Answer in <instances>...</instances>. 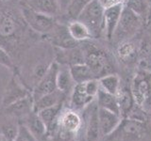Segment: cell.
<instances>
[{
    "instance_id": "7a4b0ae2",
    "label": "cell",
    "mask_w": 151,
    "mask_h": 141,
    "mask_svg": "<svg viewBox=\"0 0 151 141\" xmlns=\"http://www.w3.org/2000/svg\"><path fill=\"white\" fill-rule=\"evenodd\" d=\"M22 14L29 27L38 33L48 34L56 26L54 17L38 12L26 3L22 7Z\"/></svg>"
},
{
    "instance_id": "e575fe53",
    "label": "cell",
    "mask_w": 151,
    "mask_h": 141,
    "mask_svg": "<svg viewBox=\"0 0 151 141\" xmlns=\"http://www.w3.org/2000/svg\"><path fill=\"white\" fill-rule=\"evenodd\" d=\"M0 141H7L6 139H5V137H4V136H3L1 134H0Z\"/></svg>"
},
{
    "instance_id": "52a82bcc",
    "label": "cell",
    "mask_w": 151,
    "mask_h": 141,
    "mask_svg": "<svg viewBox=\"0 0 151 141\" xmlns=\"http://www.w3.org/2000/svg\"><path fill=\"white\" fill-rule=\"evenodd\" d=\"M56 126L59 128L61 137H63L64 135H75L81 126V119L75 110L60 112L57 120Z\"/></svg>"
},
{
    "instance_id": "836d02e7",
    "label": "cell",
    "mask_w": 151,
    "mask_h": 141,
    "mask_svg": "<svg viewBox=\"0 0 151 141\" xmlns=\"http://www.w3.org/2000/svg\"><path fill=\"white\" fill-rule=\"evenodd\" d=\"M148 19H149V24L151 23V6L149 8V14H148Z\"/></svg>"
},
{
    "instance_id": "5bb4252c",
    "label": "cell",
    "mask_w": 151,
    "mask_h": 141,
    "mask_svg": "<svg viewBox=\"0 0 151 141\" xmlns=\"http://www.w3.org/2000/svg\"><path fill=\"white\" fill-rule=\"evenodd\" d=\"M34 11L54 17L60 11L58 0H27L25 2Z\"/></svg>"
},
{
    "instance_id": "4dcf8cb0",
    "label": "cell",
    "mask_w": 151,
    "mask_h": 141,
    "mask_svg": "<svg viewBox=\"0 0 151 141\" xmlns=\"http://www.w3.org/2000/svg\"><path fill=\"white\" fill-rule=\"evenodd\" d=\"M48 66L45 64H39L34 68V70H33V72H32V78L34 80L35 85L42 78V76H44L45 73H46L47 69H48Z\"/></svg>"
},
{
    "instance_id": "44dd1931",
    "label": "cell",
    "mask_w": 151,
    "mask_h": 141,
    "mask_svg": "<svg viewBox=\"0 0 151 141\" xmlns=\"http://www.w3.org/2000/svg\"><path fill=\"white\" fill-rule=\"evenodd\" d=\"M73 83L75 82L71 75L70 68L67 66H60L57 74V89L66 93L72 88Z\"/></svg>"
},
{
    "instance_id": "277c9868",
    "label": "cell",
    "mask_w": 151,
    "mask_h": 141,
    "mask_svg": "<svg viewBox=\"0 0 151 141\" xmlns=\"http://www.w3.org/2000/svg\"><path fill=\"white\" fill-rule=\"evenodd\" d=\"M91 45H89L86 50H83L85 64H87L88 67L91 69L96 78L105 76L111 70L110 62L103 52Z\"/></svg>"
},
{
    "instance_id": "7c38bea8",
    "label": "cell",
    "mask_w": 151,
    "mask_h": 141,
    "mask_svg": "<svg viewBox=\"0 0 151 141\" xmlns=\"http://www.w3.org/2000/svg\"><path fill=\"white\" fill-rule=\"evenodd\" d=\"M23 123L27 126V128L38 141H45L46 137L48 136L47 127L44 123V121L40 119L37 113L31 112L29 115L25 118V122Z\"/></svg>"
},
{
    "instance_id": "1f68e13d",
    "label": "cell",
    "mask_w": 151,
    "mask_h": 141,
    "mask_svg": "<svg viewBox=\"0 0 151 141\" xmlns=\"http://www.w3.org/2000/svg\"><path fill=\"white\" fill-rule=\"evenodd\" d=\"M0 64L9 69L14 68V64L12 62L11 56H9L8 52L1 46H0Z\"/></svg>"
},
{
    "instance_id": "8d00e7d4",
    "label": "cell",
    "mask_w": 151,
    "mask_h": 141,
    "mask_svg": "<svg viewBox=\"0 0 151 141\" xmlns=\"http://www.w3.org/2000/svg\"><path fill=\"white\" fill-rule=\"evenodd\" d=\"M3 15H4V14L2 13V11H0V20H1V19H2Z\"/></svg>"
},
{
    "instance_id": "4316f807",
    "label": "cell",
    "mask_w": 151,
    "mask_h": 141,
    "mask_svg": "<svg viewBox=\"0 0 151 141\" xmlns=\"http://www.w3.org/2000/svg\"><path fill=\"white\" fill-rule=\"evenodd\" d=\"M136 48L131 42H125L118 48V55L124 61H130L136 58Z\"/></svg>"
},
{
    "instance_id": "f546056e",
    "label": "cell",
    "mask_w": 151,
    "mask_h": 141,
    "mask_svg": "<svg viewBox=\"0 0 151 141\" xmlns=\"http://www.w3.org/2000/svg\"><path fill=\"white\" fill-rule=\"evenodd\" d=\"M127 7L129 8L131 11H133L142 18L146 12V4L145 0H129Z\"/></svg>"
},
{
    "instance_id": "2e32d148",
    "label": "cell",
    "mask_w": 151,
    "mask_h": 141,
    "mask_svg": "<svg viewBox=\"0 0 151 141\" xmlns=\"http://www.w3.org/2000/svg\"><path fill=\"white\" fill-rule=\"evenodd\" d=\"M151 93V88L146 76H137L132 88V95L138 105H143Z\"/></svg>"
},
{
    "instance_id": "d590c367",
    "label": "cell",
    "mask_w": 151,
    "mask_h": 141,
    "mask_svg": "<svg viewBox=\"0 0 151 141\" xmlns=\"http://www.w3.org/2000/svg\"><path fill=\"white\" fill-rule=\"evenodd\" d=\"M147 31L150 33V34H151V23L149 24V25H148V26H147Z\"/></svg>"
},
{
    "instance_id": "ba28073f",
    "label": "cell",
    "mask_w": 151,
    "mask_h": 141,
    "mask_svg": "<svg viewBox=\"0 0 151 141\" xmlns=\"http://www.w3.org/2000/svg\"><path fill=\"white\" fill-rule=\"evenodd\" d=\"M122 3H116L104 9V33L108 40H111L114 35L116 27L120 20L123 11Z\"/></svg>"
},
{
    "instance_id": "f1b7e54d",
    "label": "cell",
    "mask_w": 151,
    "mask_h": 141,
    "mask_svg": "<svg viewBox=\"0 0 151 141\" xmlns=\"http://www.w3.org/2000/svg\"><path fill=\"white\" fill-rule=\"evenodd\" d=\"M13 141H38L36 137L32 135V133L27 128L26 124L23 122H19L18 132L16 135V137Z\"/></svg>"
},
{
    "instance_id": "9a60e30c",
    "label": "cell",
    "mask_w": 151,
    "mask_h": 141,
    "mask_svg": "<svg viewBox=\"0 0 151 141\" xmlns=\"http://www.w3.org/2000/svg\"><path fill=\"white\" fill-rule=\"evenodd\" d=\"M63 97L64 93L59 90V89H56V90L48 94H45V95L40 97L36 101L33 102V112L37 113L45 109V108L58 105V103L63 101Z\"/></svg>"
},
{
    "instance_id": "ac0fdd59",
    "label": "cell",
    "mask_w": 151,
    "mask_h": 141,
    "mask_svg": "<svg viewBox=\"0 0 151 141\" xmlns=\"http://www.w3.org/2000/svg\"><path fill=\"white\" fill-rule=\"evenodd\" d=\"M97 105L98 107L105 108L107 110H110L115 114L120 115V107L118 105V103L116 100L115 95L109 93L99 87V89L97 91Z\"/></svg>"
},
{
    "instance_id": "74e56055",
    "label": "cell",
    "mask_w": 151,
    "mask_h": 141,
    "mask_svg": "<svg viewBox=\"0 0 151 141\" xmlns=\"http://www.w3.org/2000/svg\"><path fill=\"white\" fill-rule=\"evenodd\" d=\"M148 98H151V94H150V95L148 96Z\"/></svg>"
},
{
    "instance_id": "83f0119b",
    "label": "cell",
    "mask_w": 151,
    "mask_h": 141,
    "mask_svg": "<svg viewBox=\"0 0 151 141\" xmlns=\"http://www.w3.org/2000/svg\"><path fill=\"white\" fill-rule=\"evenodd\" d=\"M92 0H72L70 2L67 8V12L71 18H74L75 20L78 18L80 11L84 9L87 4H89Z\"/></svg>"
},
{
    "instance_id": "4fadbf2b",
    "label": "cell",
    "mask_w": 151,
    "mask_h": 141,
    "mask_svg": "<svg viewBox=\"0 0 151 141\" xmlns=\"http://www.w3.org/2000/svg\"><path fill=\"white\" fill-rule=\"evenodd\" d=\"M93 100V97L90 96L85 89L84 83L76 84L72 94H71L70 105L73 110L82 109L84 106L89 105Z\"/></svg>"
},
{
    "instance_id": "ab89813d",
    "label": "cell",
    "mask_w": 151,
    "mask_h": 141,
    "mask_svg": "<svg viewBox=\"0 0 151 141\" xmlns=\"http://www.w3.org/2000/svg\"><path fill=\"white\" fill-rule=\"evenodd\" d=\"M26 1H27V0H26Z\"/></svg>"
},
{
    "instance_id": "5b68a950",
    "label": "cell",
    "mask_w": 151,
    "mask_h": 141,
    "mask_svg": "<svg viewBox=\"0 0 151 141\" xmlns=\"http://www.w3.org/2000/svg\"><path fill=\"white\" fill-rule=\"evenodd\" d=\"M59 67L60 64L57 61L49 64L46 73L40 81L35 85L34 89L31 91L33 102L57 89V74H58Z\"/></svg>"
},
{
    "instance_id": "8992f818",
    "label": "cell",
    "mask_w": 151,
    "mask_h": 141,
    "mask_svg": "<svg viewBox=\"0 0 151 141\" xmlns=\"http://www.w3.org/2000/svg\"><path fill=\"white\" fill-rule=\"evenodd\" d=\"M29 95H31V91L28 90V88L18 78L17 74L14 73L5 88L2 98V107H7Z\"/></svg>"
},
{
    "instance_id": "e0dca14e",
    "label": "cell",
    "mask_w": 151,
    "mask_h": 141,
    "mask_svg": "<svg viewBox=\"0 0 151 141\" xmlns=\"http://www.w3.org/2000/svg\"><path fill=\"white\" fill-rule=\"evenodd\" d=\"M63 105V102H61L54 106L47 107L39 112H37L38 116L40 117V119L44 121V123L46 125L47 133L48 134L54 129V127L57 123V120H58V118L61 112Z\"/></svg>"
},
{
    "instance_id": "d4e9b609",
    "label": "cell",
    "mask_w": 151,
    "mask_h": 141,
    "mask_svg": "<svg viewBox=\"0 0 151 141\" xmlns=\"http://www.w3.org/2000/svg\"><path fill=\"white\" fill-rule=\"evenodd\" d=\"M115 97L118 105L120 107V112L126 113L130 110L132 105V96L129 91L126 90V89H123V90L118 89L117 93L115 94Z\"/></svg>"
},
{
    "instance_id": "8fae6325",
    "label": "cell",
    "mask_w": 151,
    "mask_h": 141,
    "mask_svg": "<svg viewBox=\"0 0 151 141\" xmlns=\"http://www.w3.org/2000/svg\"><path fill=\"white\" fill-rule=\"evenodd\" d=\"M6 115L12 118H23L25 119L31 112H33V98L29 95L26 98L19 100L12 105L4 108Z\"/></svg>"
},
{
    "instance_id": "f35d334b",
    "label": "cell",
    "mask_w": 151,
    "mask_h": 141,
    "mask_svg": "<svg viewBox=\"0 0 151 141\" xmlns=\"http://www.w3.org/2000/svg\"><path fill=\"white\" fill-rule=\"evenodd\" d=\"M3 1H6V0H3Z\"/></svg>"
},
{
    "instance_id": "6da1fadb",
    "label": "cell",
    "mask_w": 151,
    "mask_h": 141,
    "mask_svg": "<svg viewBox=\"0 0 151 141\" xmlns=\"http://www.w3.org/2000/svg\"><path fill=\"white\" fill-rule=\"evenodd\" d=\"M104 9L105 8L99 0H92L77 18V20L86 26L92 37H98L104 32Z\"/></svg>"
},
{
    "instance_id": "484cf974",
    "label": "cell",
    "mask_w": 151,
    "mask_h": 141,
    "mask_svg": "<svg viewBox=\"0 0 151 141\" xmlns=\"http://www.w3.org/2000/svg\"><path fill=\"white\" fill-rule=\"evenodd\" d=\"M18 126L19 123H15V122H13L12 120L5 121L4 123L1 124L0 134L4 136L7 141H13L14 138L16 137L18 132Z\"/></svg>"
},
{
    "instance_id": "30bf717a",
    "label": "cell",
    "mask_w": 151,
    "mask_h": 141,
    "mask_svg": "<svg viewBox=\"0 0 151 141\" xmlns=\"http://www.w3.org/2000/svg\"><path fill=\"white\" fill-rule=\"evenodd\" d=\"M120 115L115 114L105 108L98 107V121L99 132L102 135H107L112 133L120 124Z\"/></svg>"
},
{
    "instance_id": "ffe728a7",
    "label": "cell",
    "mask_w": 151,
    "mask_h": 141,
    "mask_svg": "<svg viewBox=\"0 0 151 141\" xmlns=\"http://www.w3.org/2000/svg\"><path fill=\"white\" fill-rule=\"evenodd\" d=\"M67 28H68V31L70 33L71 37L78 42L87 41L92 37L91 33H90L86 26L83 25L81 22H79L77 19L72 22H70L67 26Z\"/></svg>"
},
{
    "instance_id": "603a6c76",
    "label": "cell",
    "mask_w": 151,
    "mask_h": 141,
    "mask_svg": "<svg viewBox=\"0 0 151 141\" xmlns=\"http://www.w3.org/2000/svg\"><path fill=\"white\" fill-rule=\"evenodd\" d=\"M99 134V121H98V105H94L91 109L89 118V124L87 129V137L89 141L97 138Z\"/></svg>"
},
{
    "instance_id": "d6a6232c",
    "label": "cell",
    "mask_w": 151,
    "mask_h": 141,
    "mask_svg": "<svg viewBox=\"0 0 151 141\" xmlns=\"http://www.w3.org/2000/svg\"><path fill=\"white\" fill-rule=\"evenodd\" d=\"M100 3L102 4V6L104 8H107L109 6H111L113 4H116V3H119L118 0H99Z\"/></svg>"
},
{
    "instance_id": "d6986e66",
    "label": "cell",
    "mask_w": 151,
    "mask_h": 141,
    "mask_svg": "<svg viewBox=\"0 0 151 141\" xmlns=\"http://www.w3.org/2000/svg\"><path fill=\"white\" fill-rule=\"evenodd\" d=\"M70 73L72 75V78L76 84H80L90 81L92 79H96V76L93 73V72L88 67L87 64H75L69 66Z\"/></svg>"
},
{
    "instance_id": "cb8c5ba5",
    "label": "cell",
    "mask_w": 151,
    "mask_h": 141,
    "mask_svg": "<svg viewBox=\"0 0 151 141\" xmlns=\"http://www.w3.org/2000/svg\"><path fill=\"white\" fill-rule=\"evenodd\" d=\"M16 32V23L9 15H3L0 20V37L9 38Z\"/></svg>"
},
{
    "instance_id": "3957f363",
    "label": "cell",
    "mask_w": 151,
    "mask_h": 141,
    "mask_svg": "<svg viewBox=\"0 0 151 141\" xmlns=\"http://www.w3.org/2000/svg\"><path fill=\"white\" fill-rule=\"evenodd\" d=\"M141 24L142 17L127 6L124 7L113 38L126 39V38L134 35L136 31L140 28Z\"/></svg>"
},
{
    "instance_id": "7402d4cb",
    "label": "cell",
    "mask_w": 151,
    "mask_h": 141,
    "mask_svg": "<svg viewBox=\"0 0 151 141\" xmlns=\"http://www.w3.org/2000/svg\"><path fill=\"white\" fill-rule=\"evenodd\" d=\"M99 87L103 90L115 95L119 89L120 79L116 74H107L99 79Z\"/></svg>"
},
{
    "instance_id": "9c48e42d",
    "label": "cell",
    "mask_w": 151,
    "mask_h": 141,
    "mask_svg": "<svg viewBox=\"0 0 151 141\" xmlns=\"http://www.w3.org/2000/svg\"><path fill=\"white\" fill-rule=\"evenodd\" d=\"M48 34L51 35L52 43L60 49H72L78 46V41L71 37L67 26L56 25Z\"/></svg>"
}]
</instances>
